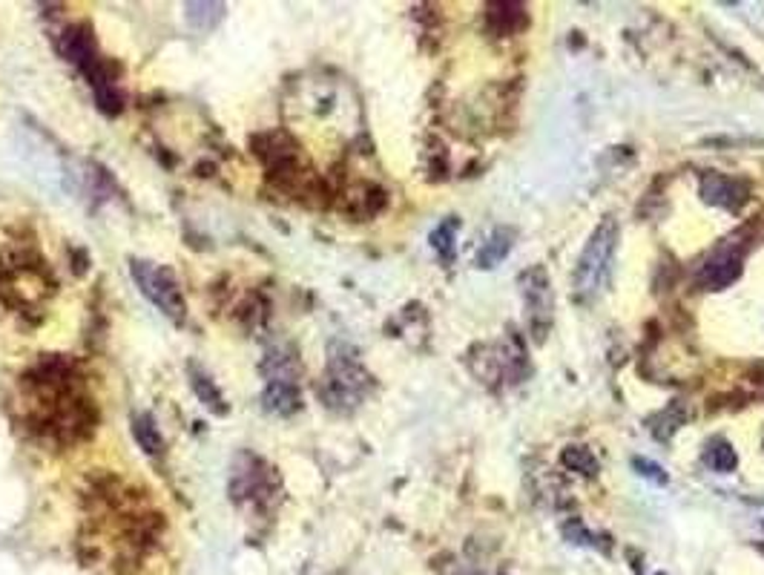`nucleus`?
Listing matches in <instances>:
<instances>
[{"instance_id": "nucleus-1", "label": "nucleus", "mask_w": 764, "mask_h": 575, "mask_svg": "<svg viewBox=\"0 0 764 575\" xmlns=\"http://www.w3.org/2000/svg\"><path fill=\"white\" fill-rule=\"evenodd\" d=\"M618 247V222L607 216L604 222L595 227L589 242L580 250V259L575 267V294L580 299H592L607 282V274L612 267V257Z\"/></svg>"}, {"instance_id": "nucleus-2", "label": "nucleus", "mask_w": 764, "mask_h": 575, "mask_svg": "<svg viewBox=\"0 0 764 575\" xmlns=\"http://www.w3.org/2000/svg\"><path fill=\"white\" fill-rule=\"evenodd\" d=\"M130 274L138 285V291L147 297L164 317L173 319V322H185L187 302H185V297H181V288H178L176 277L167 271V267L147 262V259H133Z\"/></svg>"}, {"instance_id": "nucleus-3", "label": "nucleus", "mask_w": 764, "mask_h": 575, "mask_svg": "<svg viewBox=\"0 0 764 575\" xmlns=\"http://www.w3.org/2000/svg\"><path fill=\"white\" fill-rule=\"evenodd\" d=\"M750 187L748 182L724 173H704L701 176V199L707 205H719L724 210H739L744 202H748Z\"/></svg>"}, {"instance_id": "nucleus-4", "label": "nucleus", "mask_w": 764, "mask_h": 575, "mask_svg": "<svg viewBox=\"0 0 764 575\" xmlns=\"http://www.w3.org/2000/svg\"><path fill=\"white\" fill-rule=\"evenodd\" d=\"M739 277H741V254L730 245L716 250L699 271V282L707 288V291H721V288L733 285Z\"/></svg>"}, {"instance_id": "nucleus-5", "label": "nucleus", "mask_w": 764, "mask_h": 575, "mask_svg": "<svg viewBox=\"0 0 764 575\" xmlns=\"http://www.w3.org/2000/svg\"><path fill=\"white\" fill-rule=\"evenodd\" d=\"M529 277L535 279V285H526V299H529V317H532V331L543 339L546 331L552 326V291L549 282H546V271L538 267V271H529Z\"/></svg>"}, {"instance_id": "nucleus-6", "label": "nucleus", "mask_w": 764, "mask_h": 575, "mask_svg": "<svg viewBox=\"0 0 764 575\" xmlns=\"http://www.w3.org/2000/svg\"><path fill=\"white\" fill-rule=\"evenodd\" d=\"M130 423H133V438L141 446L144 455H150V458L164 455V438H161L156 420L147 415V411H136Z\"/></svg>"}, {"instance_id": "nucleus-7", "label": "nucleus", "mask_w": 764, "mask_h": 575, "mask_svg": "<svg viewBox=\"0 0 764 575\" xmlns=\"http://www.w3.org/2000/svg\"><path fill=\"white\" fill-rule=\"evenodd\" d=\"M265 409L276 415H294L299 409V391L290 380H270L265 388Z\"/></svg>"}, {"instance_id": "nucleus-8", "label": "nucleus", "mask_w": 764, "mask_h": 575, "mask_svg": "<svg viewBox=\"0 0 764 575\" xmlns=\"http://www.w3.org/2000/svg\"><path fill=\"white\" fill-rule=\"evenodd\" d=\"M512 245H515V230L498 227V230L488 237V242L480 247L478 267H483V271H488V267H498V265L508 257V250H512Z\"/></svg>"}, {"instance_id": "nucleus-9", "label": "nucleus", "mask_w": 764, "mask_h": 575, "mask_svg": "<svg viewBox=\"0 0 764 575\" xmlns=\"http://www.w3.org/2000/svg\"><path fill=\"white\" fill-rule=\"evenodd\" d=\"M190 383H193V391H196V398L202 400L213 415H227V403L222 398V391L216 388V383L210 380V374L202 371L198 366H190Z\"/></svg>"}, {"instance_id": "nucleus-10", "label": "nucleus", "mask_w": 764, "mask_h": 575, "mask_svg": "<svg viewBox=\"0 0 764 575\" xmlns=\"http://www.w3.org/2000/svg\"><path fill=\"white\" fill-rule=\"evenodd\" d=\"M704 463L709 466L713 472H733L736 466H739V455H736V449L727 443L724 438H716V440H709L707 449H704Z\"/></svg>"}, {"instance_id": "nucleus-11", "label": "nucleus", "mask_w": 764, "mask_h": 575, "mask_svg": "<svg viewBox=\"0 0 764 575\" xmlns=\"http://www.w3.org/2000/svg\"><path fill=\"white\" fill-rule=\"evenodd\" d=\"M488 21L500 24L498 29L503 35H508V32H515L526 24V12H523L520 4H491L488 6Z\"/></svg>"}, {"instance_id": "nucleus-12", "label": "nucleus", "mask_w": 764, "mask_h": 575, "mask_svg": "<svg viewBox=\"0 0 764 575\" xmlns=\"http://www.w3.org/2000/svg\"><path fill=\"white\" fill-rule=\"evenodd\" d=\"M187 21L193 29H205L210 32L218 21H222L225 6L222 4H187Z\"/></svg>"}, {"instance_id": "nucleus-13", "label": "nucleus", "mask_w": 764, "mask_h": 575, "mask_svg": "<svg viewBox=\"0 0 764 575\" xmlns=\"http://www.w3.org/2000/svg\"><path fill=\"white\" fill-rule=\"evenodd\" d=\"M560 460H563V466H567V469H572V472H584V475H598V460H595V455L589 452V449H584V446H569V449H563V455H560Z\"/></svg>"}, {"instance_id": "nucleus-14", "label": "nucleus", "mask_w": 764, "mask_h": 575, "mask_svg": "<svg viewBox=\"0 0 764 575\" xmlns=\"http://www.w3.org/2000/svg\"><path fill=\"white\" fill-rule=\"evenodd\" d=\"M454 227H457V222H446V225H440V227H437V230L431 233V245H434V250H437V254H440L443 259H451V257H454V242H451Z\"/></svg>"}, {"instance_id": "nucleus-15", "label": "nucleus", "mask_w": 764, "mask_h": 575, "mask_svg": "<svg viewBox=\"0 0 764 575\" xmlns=\"http://www.w3.org/2000/svg\"><path fill=\"white\" fill-rule=\"evenodd\" d=\"M632 466L638 469V475L652 478V480H658V483H667V475H664V469H661L658 463H649V460H644V458H635Z\"/></svg>"}]
</instances>
